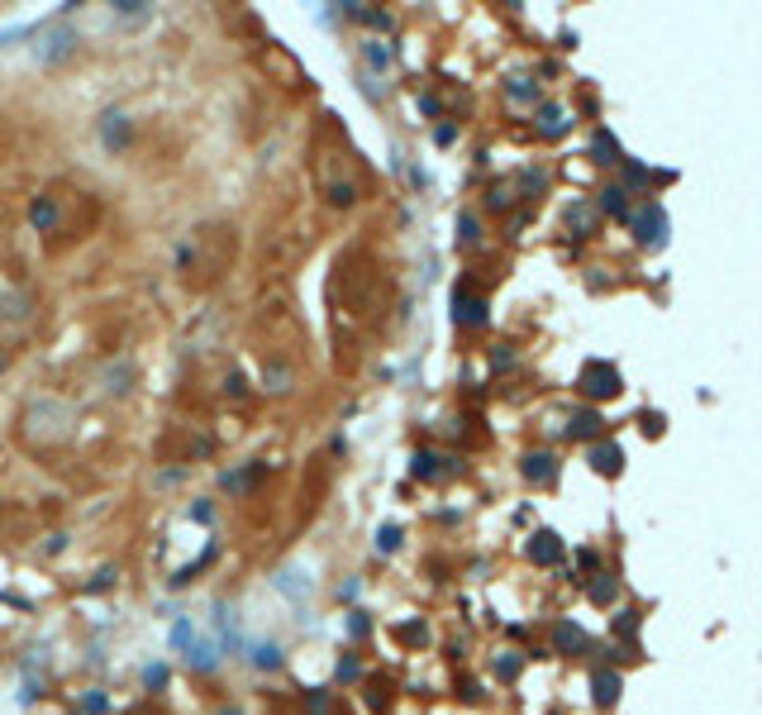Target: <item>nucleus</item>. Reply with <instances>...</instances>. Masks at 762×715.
I'll list each match as a JSON object with an SVG mask.
<instances>
[{"instance_id":"nucleus-1","label":"nucleus","mask_w":762,"mask_h":715,"mask_svg":"<svg viewBox=\"0 0 762 715\" xmlns=\"http://www.w3.org/2000/svg\"><path fill=\"white\" fill-rule=\"evenodd\" d=\"M24 425H29V439L33 444H63L72 434V406L58 396H38L24 411Z\"/></svg>"},{"instance_id":"nucleus-2","label":"nucleus","mask_w":762,"mask_h":715,"mask_svg":"<svg viewBox=\"0 0 762 715\" xmlns=\"http://www.w3.org/2000/svg\"><path fill=\"white\" fill-rule=\"evenodd\" d=\"M72 48H77V29L58 19V24H48V29L38 33V48H33V53H38V63H58V58L72 53Z\"/></svg>"},{"instance_id":"nucleus-3","label":"nucleus","mask_w":762,"mask_h":715,"mask_svg":"<svg viewBox=\"0 0 762 715\" xmlns=\"http://www.w3.org/2000/svg\"><path fill=\"white\" fill-rule=\"evenodd\" d=\"M629 224H634L638 243H648V248H658V243L667 238V215H662V206H638V210H629Z\"/></svg>"},{"instance_id":"nucleus-4","label":"nucleus","mask_w":762,"mask_h":715,"mask_svg":"<svg viewBox=\"0 0 762 715\" xmlns=\"http://www.w3.org/2000/svg\"><path fill=\"white\" fill-rule=\"evenodd\" d=\"M581 391L596 401H610L619 396V372L610 363H586V372H581Z\"/></svg>"},{"instance_id":"nucleus-5","label":"nucleus","mask_w":762,"mask_h":715,"mask_svg":"<svg viewBox=\"0 0 762 715\" xmlns=\"http://www.w3.org/2000/svg\"><path fill=\"white\" fill-rule=\"evenodd\" d=\"M553 649H557V653H567V658H576V653H586V649H591V635L581 630V625H576V620H557Z\"/></svg>"},{"instance_id":"nucleus-6","label":"nucleus","mask_w":762,"mask_h":715,"mask_svg":"<svg viewBox=\"0 0 762 715\" xmlns=\"http://www.w3.org/2000/svg\"><path fill=\"white\" fill-rule=\"evenodd\" d=\"M272 582H277V591H281V596H291V601H305V596H310V587H315V582L305 577V568H296V563H286Z\"/></svg>"},{"instance_id":"nucleus-7","label":"nucleus","mask_w":762,"mask_h":715,"mask_svg":"<svg viewBox=\"0 0 762 715\" xmlns=\"http://www.w3.org/2000/svg\"><path fill=\"white\" fill-rule=\"evenodd\" d=\"M100 139H105V148H110V153H119V148L129 143V115L105 110V115H100Z\"/></svg>"},{"instance_id":"nucleus-8","label":"nucleus","mask_w":762,"mask_h":715,"mask_svg":"<svg viewBox=\"0 0 762 715\" xmlns=\"http://www.w3.org/2000/svg\"><path fill=\"white\" fill-rule=\"evenodd\" d=\"M524 554H529V563H557V558H562V539H557L553 529H539Z\"/></svg>"},{"instance_id":"nucleus-9","label":"nucleus","mask_w":762,"mask_h":715,"mask_svg":"<svg viewBox=\"0 0 762 715\" xmlns=\"http://www.w3.org/2000/svg\"><path fill=\"white\" fill-rule=\"evenodd\" d=\"M186 658H190V667H200V672H215L220 667V644L210 635H195V644L186 649Z\"/></svg>"},{"instance_id":"nucleus-10","label":"nucleus","mask_w":762,"mask_h":715,"mask_svg":"<svg viewBox=\"0 0 762 715\" xmlns=\"http://www.w3.org/2000/svg\"><path fill=\"white\" fill-rule=\"evenodd\" d=\"M591 697L601 701V706H615V701H619V672L601 667V672L591 677Z\"/></svg>"},{"instance_id":"nucleus-11","label":"nucleus","mask_w":762,"mask_h":715,"mask_svg":"<svg viewBox=\"0 0 762 715\" xmlns=\"http://www.w3.org/2000/svg\"><path fill=\"white\" fill-rule=\"evenodd\" d=\"M619 462H624L619 444H596V448H591V467H596V472L615 477V472H619Z\"/></svg>"},{"instance_id":"nucleus-12","label":"nucleus","mask_w":762,"mask_h":715,"mask_svg":"<svg viewBox=\"0 0 762 715\" xmlns=\"http://www.w3.org/2000/svg\"><path fill=\"white\" fill-rule=\"evenodd\" d=\"M29 220H33V229H58V206H53L48 196H33Z\"/></svg>"},{"instance_id":"nucleus-13","label":"nucleus","mask_w":762,"mask_h":715,"mask_svg":"<svg viewBox=\"0 0 762 715\" xmlns=\"http://www.w3.org/2000/svg\"><path fill=\"white\" fill-rule=\"evenodd\" d=\"M520 472L529 477V482H548V477H553V458H548V453H529V458L520 462Z\"/></svg>"},{"instance_id":"nucleus-14","label":"nucleus","mask_w":762,"mask_h":715,"mask_svg":"<svg viewBox=\"0 0 762 715\" xmlns=\"http://www.w3.org/2000/svg\"><path fill=\"white\" fill-rule=\"evenodd\" d=\"M591 153H596V162H615L619 158V143L610 129H596V139H591Z\"/></svg>"},{"instance_id":"nucleus-15","label":"nucleus","mask_w":762,"mask_h":715,"mask_svg":"<svg viewBox=\"0 0 762 715\" xmlns=\"http://www.w3.org/2000/svg\"><path fill=\"white\" fill-rule=\"evenodd\" d=\"M105 381H110V386H105L110 396H124V391H129V381H134V363H114L110 372H105Z\"/></svg>"},{"instance_id":"nucleus-16","label":"nucleus","mask_w":762,"mask_h":715,"mask_svg":"<svg viewBox=\"0 0 762 715\" xmlns=\"http://www.w3.org/2000/svg\"><path fill=\"white\" fill-rule=\"evenodd\" d=\"M601 425H605V420H601V415H591V411H576V415H572V434H576V439H591Z\"/></svg>"},{"instance_id":"nucleus-17","label":"nucleus","mask_w":762,"mask_h":715,"mask_svg":"<svg viewBox=\"0 0 762 715\" xmlns=\"http://www.w3.org/2000/svg\"><path fill=\"white\" fill-rule=\"evenodd\" d=\"M167 644H172V649H190V644H195V625H190V620H176L172 630H167Z\"/></svg>"},{"instance_id":"nucleus-18","label":"nucleus","mask_w":762,"mask_h":715,"mask_svg":"<svg viewBox=\"0 0 762 715\" xmlns=\"http://www.w3.org/2000/svg\"><path fill=\"white\" fill-rule=\"evenodd\" d=\"M458 319H462V324H481V319H486V305H481V301H467V296L458 291Z\"/></svg>"},{"instance_id":"nucleus-19","label":"nucleus","mask_w":762,"mask_h":715,"mask_svg":"<svg viewBox=\"0 0 762 715\" xmlns=\"http://www.w3.org/2000/svg\"><path fill=\"white\" fill-rule=\"evenodd\" d=\"M253 663L262 667V672H272V667H281V649H277V644H257V649H253Z\"/></svg>"},{"instance_id":"nucleus-20","label":"nucleus","mask_w":762,"mask_h":715,"mask_svg":"<svg viewBox=\"0 0 762 715\" xmlns=\"http://www.w3.org/2000/svg\"><path fill=\"white\" fill-rule=\"evenodd\" d=\"M543 134H567V115L562 110H553V105H548V110H543Z\"/></svg>"},{"instance_id":"nucleus-21","label":"nucleus","mask_w":762,"mask_h":715,"mask_svg":"<svg viewBox=\"0 0 762 715\" xmlns=\"http://www.w3.org/2000/svg\"><path fill=\"white\" fill-rule=\"evenodd\" d=\"M377 549H381V554L400 549V529H396V524H381V529H377Z\"/></svg>"},{"instance_id":"nucleus-22","label":"nucleus","mask_w":762,"mask_h":715,"mask_svg":"<svg viewBox=\"0 0 762 715\" xmlns=\"http://www.w3.org/2000/svg\"><path fill=\"white\" fill-rule=\"evenodd\" d=\"M601 206L610 210V215H624V191H619V186H605V191H601Z\"/></svg>"},{"instance_id":"nucleus-23","label":"nucleus","mask_w":762,"mask_h":715,"mask_svg":"<svg viewBox=\"0 0 762 715\" xmlns=\"http://www.w3.org/2000/svg\"><path fill=\"white\" fill-rule=\"evenodd\" d=\"M615 582H610V577H601V582H591V601H615Z\"/></svg>"},{"instance_id":"nucleus-24","label":"nucleus","mask_w":762,"mask_h":715,"mask_svg":"<svg viewBox=\"0 0 762 715\" xmlns=\"http://www.w3.org/2000/svg\"><path fill=\"white\" fill-rule=\"evenodd\" d=\"M143 687H148V692H158V687H167V667H162V663H153L148 672H143Z\"/></svg>"},{"instance_id":"nucleus-25","label":"nucleus","mask_w":762,"mask_h":715,"mask_svg":"<svg viewBox=\"0 0 762 715\" xmlns=\"http://www.w3.org/2000/svg\"><path fill=\"white\" fill-rule=\"evenodd\" d=\"M367 630H372V620H367L363 610H353V615H348V635H353V639H363Z\"/></svg>"},{"instance_id":"nucleus-26","label":"nucleus","mask_w":762,"mask_h":715,"mask_svg":"<svg viewBox=\"0 0 762 715\" xmlns=\"http://www.w3.org/2000/svg\"><path fill=\"white\" fill-rule=\"evenodd\" d=\"M515 672H520V658H510V653H505V658H495V677H505V682H510Z\"/></svg>"},{"instance_id":"nucleus-27","label":"nucleus","mask_w":762,"mask_h":715,"mask_svg":"<svg viewBox=\"0 0 762 715\" xmlns=\"http://www.w3.org/2000/svg\"><path fill=\"white\" fill-rule=\"evenodd\" d=\"M510 95H515V100H534V81H510Z\"/></svg>"},{"instance_id":"nucleus-28","label":"nucleus","mask_w":762,"mask_h":715,"mask_svg":"<svg viewBox=\"0 0 762 715\" xmlns=\"http://www.w3.org/2000/svg\"><path fill=\"white\" fill-rule=\"evenodd\" d=\"M400 639H410V644H424L429 630H424V625H400Z\"/></svg>"},{"instance_id":"nucleus-29","label":"nucleus","mask_w":762,"mask_h":715,"mask_svg":"<svg viewBox=\"0 0 762 715\" xmlns=\"http://www.w3.org/2000/svg\"><path fill=\"white\" fill-rule=\"evenodd\" d=\"M267 381H272V391H286L291 372H286V367H267Z\"/></svg>"},{"instance_id":"nucleus-30","label":"nucleus","mask_w":762,"mask_h":715,"mask_svg":"<svg viewBox=\"0 0 762 715\" xmlns=\"http://www.w3.org/2000/svg\"><path fill=\"white\" fill-rule=\"evenodd\" d=\"M81 711L100 715V711H105V697H100V692H91V697H81Z\"/></svg>"},{"instance_id":"nucleus-31","label":"nucleus","mask_w":762,"mask_h":715,"mask_svg":"<svg viewBox=\"0 0 762 715\" xmlns=\"http://www.w3.org/2000/svg\"><path fill=\"white\" fill-rule=\"evenodd\" d=\"M329 196H333V206H353V186H343V181H338Z\"/></svg>"},{"instance_id":"nucleus-32","label":"nucleus","mask_w":762,"mask_h":715,"mask_svg":"<svg viewBox=\"0 0 762 715\" xmlns=\"http://www.w3.org/2000/svg\"><path fill=\"white\" fill-rule=\"evenodd\" d=\"M414 472H419V477H434L439 467H434V458H429V453H419V458H414Z\"/></svg>"},{"instance_id":"nucleus-33","label":"nucleus","mask_w":762,"mask_h":715,"mask_svg":"<svg viewBox=\"0 0 762 715\" xmlns=\"http://www.w3.org/2000/svg\"><path fill=\"white\" fill-rule=\"evenodd\" d=\"M458 229H462V243H472V238H476V220H472V215H462Z\"/></svg>"},{"instance_id":"nucleus-34","label":"nucleus","mask_w":762,"mask_h":715,"mask_svg":"<svg viewBox=\"0 0 762 715\" xmlns=\"http://www.w3.org/2000/svg\"><path fill=\"white\" fill-rule=\"evenodd\" d=\"M224 391H229V396H243V372H234V377L224 381Z\"/></svg>"},{"instance_id":"nucleus-35","label":"nucleus","mask_w":762,"mask_h":715,"mask_svg":"<svg viewBox=\"0 0 762 715\" xmlns=\"http://www.w3.org/2000/svg\"><path fill=\"white\" fill-rule=\"evenodd\" d=\"M0 367H5V353H0Z\"/></svg>"}]
</instances>
